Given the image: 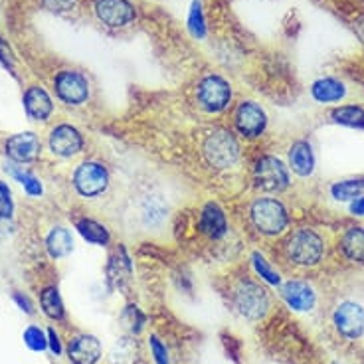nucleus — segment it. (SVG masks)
<instances>
[{
  "label": "nucleus",
  "instance_id": "6e6552de",
  "mask_svg": "<svg viewBox=\"0 0 364 364\" xmlns=\"http://www.w3.org/2000/svg\"><path fill=\"white\" fill-rule=\"evenodd\" d=\"M234 127L244 139H257L267 127V113L255 101H242L234 111Z\"/></svg>",
  "mask_w": 364,
  "mask_h": 364
},
{
  "label": "nucleus",
  "instance_id": "5701e85b",
  "mask_svg": "<svg viewBox=\"0 0 364 364\" xmlns=\"http://www.w3.org/2000/svg\"><path fill=\"white\" fill-rule=\"evenodd\" d=\"M75 230H77V234L91 244V246H97V247H105L109 246L111 242V234L107 226H103L100 222H95V220L91 218H80L75 220Z\"/></svg>",
  "mask_w": 364,
  "mask_h": 364
},
{
  "label": "nucleus",
  "instance_id": "1a4fd4ad",
  "mask_svg": "<svg viewBox=\"0 0 364 364\" xmlns=\"http://www.w3.org/2000/svg\"><path fill=\"white\" fill-rule=\"evenodd\" d=\"M54 87L58 97L64 101L65 105H83L90 100V82L82 72H73V70H64L55 75Z\"/></svg>",
  "mask_w": 364,
  "mask_h": 364
},
{
  "label": "nucleus",
  "instance_id": "2eb2a0df",
  "mask_svg": "<svg viewBox=\"0 0 364 364\" xmlns=\"http://www.w3.org/2000/svg\"><path fill=\"white\" fill-rule=\"evenodd\" d=\"M103 356L100 338L93 335H77L68 345V358L72 364H97Z\"/></svg>",
  "mask_w": 364,
  "mask_h": 364
},
{
  "label": "nucleus",
  "instance_id": "dca6fc26",
  "mask_svg": "<svg viewBox=\"0 0 364 364\" xmlns=\"http://www.w3.org/2000/svg\"><path fill=\"white\" fill-rule=\"evenodd\" d=\"M24 111L32 121H48L54 113V101L50 93L40 85H30L24 91Z\"/></svg>",
  "mask_w": 364,
  "mask_h": 364
},
{
  "label": "nucleus",
  "instance_id": "0eeeda50",
  "mask_svg": "<svg viewBox=\"0 0 364 364\" xmlns=\"http://www.w3.org/2000/svg\"><path fill=\"white\" fill-rule=\"evenodd\" d=\"M196 97L206 113H222L230 107L232 85L220 75H206L196 87Z\"/></svg>",
  "mask_w": 364,
  "mask_h": 364
},
{
  "label": "nucleus",
  "instance_id": "e433bc0d",
  "mask_svg": "<svg viewBox=\"0 0 364 364\" xmlns=\"http://www.w3.org/2000/svg\"><path fill=\"white\" fill-rule=\"evenodd\" d=\"M48 348H50L55 356H60L62 353H64V348H62V341H60V335H58V331H55V328H48Z\"/></svg>",
  "mask_w": 364,
  "mask_h": 364
},
{
  "label": "nucleus",
  "instance_id": "aec40b11",
  "mask_svg": "<svg viewBox=\"0 0 364 364\" xmlns=\"http://www.w3.org/2000/svg\"><path fill=\"white\" fill-rule=\"evenodd\" d=\"M133 275V264L129 257L127 250L123 246H119L113 254L109 255V264H107V279L111 285L115 287H123L125 283L131 279Z\"/></svg>",
  "mask_w": 364,
  "mask_h": 364
},
{
  "label": "nucleus",
  "instance_id": "c9c22d12",
  "mask_svg": "<svg viewBox=\"0 0 364 364\" xmlns=\"http://www.w3.org/2000/svg\"><path fill=\"white\" fill-rule=\"evenodd\" d=\"M42 4H44L50 12L64 14V12H70V10L75 9L77 0H42Z\"/></svg>",
  "mask_w": 364,
  "mask_h": 364
},
{
  "label": "nucleus",
  "instance_id": "f704fd0d",
  "mask_svg": "<svg viewBox=\"0 0 364 364\" xmlns=\"http://www.w3.org/2000/svg\"><path fill=\"white\" fill-rule=\"evenodd\" d=\"M149 346H151V353H153V358H155V364H171V356H168V350L166 346L163 345V341L159 337L149 338Z\"/></svg>",
  "mask_w": 364,
  "mask_h": 364
},
{
  "label": "nucleus",
  "instance_id": "f3484780",
  "mask_svg": "<svg viewBox=\"0 0 364 364\" xmlns=\"http://www.w3.org/2000/svg\"><path fill=\"white\" fill-rule=\"evenodd\" d=\"M289 171L301 176V178H307L311 174L315 173V166H317V156L313 151V145L309 141H295L289 149Z\"/></svg>",
  "mask_w": 364,
  "mask_h": 364
},
{
  "label": "nucleus",
  "instance_id": "f8f14e48",
  "mask_svg": "<svg viewBox=\"0 0 364 364\" xmlns=\"http://www.w3.org/2000/svg\"><path fill=\"white\" fill-rule=\"evenodd\" d=\"M93 10L97 18L109 28H125L135 20V6L129 0H95Z\"/></svg>",
  "mask_w": 364,
  "mask_h": 364
},
{
  "label": "nucleus",
  "instance_id": "a211bd4d",
  "mask_svg": "<svg viewBox=\"0 0 364 364\" xmlns=\"http://www.w3.org/2000/svg\"><path fill=\"white\" fill-rule=\"evenodd\" d=\"M200 232L210 240H220L228 234V218L226 212L220 208L216 202H208L204 204L200 212Z\"/></svg>",
  "mask_w": 364,
  "mask_h": 364
},
{
  "label": "nucleus",
  "instance_id": "c756f323",
  "mask_svg": "<svg viewBox=\"0 0 364 364\" xmlns=\"http://www.w3.org/2000/svg\"><path fill=\"white\" fill-rule=\"evenodd\" d=\"M121 323H123V327L127 328L131 335H139L143 327H145L146 317L143 311L139 309L136 305H127L123 313H121Z\"/></svg>",
  "mask_w": 364,
  "mask_h": 364
},
{
  "label": "nucleus",
  "instance_id": "4c0bfd02",
  "mask_svg": "<svg viewBox=\"0 0 364 364\" xmlns=\"http://www.w3.org/2000/svg\"><path fill=\"white\" fill-rule=\"evenodd\" d=\"M12 299H14V303L18 305L20 311H24L26 315H34V303L30 301V297H28V295L16 291L14 295H12Z\"/></svg>",
  "mask_w": 364,
  "mask_h": 364
},
{
  "label": "nucleus",
  "instance_id": "bb28decb",
  "mask_svg": "<svg viewBox=\"0 0 364 364\" xmlns=\"http://www.w3.org/2000/svg\"><path fill=\"white\" fill-rule=\"evenodd\" d=\"M333 123L350 129H364V107L360 105H341L331 113Z\"/></svg>",
  "mask_w": 364,
  "mask_h": 364
},
{
  "label": "nucleus",
  "instance_id": "20e7f679",
  "mask_svg": "<svg viewBox=\"0 0 364 364\" xmlns=\"http://www.w3.org/2000/svg\"><path fill=\"white\" fill-rule=\"evenodd\" d=\"M234 307L242 317L259 321L269 311V293L259 283L242 279L234 289Z\"/></svg>",
  "mask_w": 364,
  "mask_h": 364
},
{
  "label": "nucleus",
  "instance_id": "6ab92c4d",
  "mask_svg": "<svg viewBox=\"0 0 364 364\" xmlns=\"http://www.w3.org/2000/svg\"><path fill=\"white\" fill-rule=\"evenodd\" d=\"M311 95L321 105L338 103L346 97V85L337 77H321L311 85Z\"/></svg>",
  "mask_w": 364,
  "mask_h": 364
},
{
  "label": "nucleus",
  "instance_id": "473e14b6",
  "mask_svg": "<svg viewBox=\"0 0 364 364\" xmlns=\"http://www.w3.org/2000/svg\"><path fill=\"white\" fill-rule=\"evenodd\" d=\"M14 214V200H12V191L4 181H0V218L10 220Z\"/></svg>",
  "mask_w": 364,
  "mask_h": 364
},
{
  "label": "nucleus",
  "instance_id": "58836bf2",
  "mask_svg": "<svg viewBox=\"0 0 364 364\" xmlns=\"http://www.w3.org/2000/svg\"><path fill=\"white\" fill-rule=\"evenodd\" d=\"M0 64L4 65V68H9V70L14 68V54H12L9 44L2 42V40H0Z\"/></svg>",
  "mask_w": 364,
  "mask_h": 364
},
{
  "label": "nucleus",
  "instance_id": "ddd939ff",
  "mask_svg": "<svg viewBox=\"0 0 364 364\" xmlns=\"http://www.w3.org/2000/svg\"><path fill=\"white\" fill-rule=\"evenodd\" d=\"M4 151L12 163L16 164H28L34 163L40 153H42V143L38 139L36 133L32 131H24V133H16L6 139L4 143Z\"/></svg>",
  "mask_w": 364,
  "mask_h": 364
},
{
  "label": "nucleus",
  "instance_id": "f03ea898",
  "mask_svg": "<svg viewBox=\"0 0 364 364\" xmlns=\"http://www.w3.org/2000/svg\"><path fill=\"white\" fill-rule=\"evenodd\" d=\"M250 220L262 236H282L289 226V212L285 204L273 196H259L250 206Z\"/></svg>",
  "mask_w": 364,
  "mask_h": 364
},
{
  "label": "nucleus",
  "instance_id": "c85d7f7f",
  "mask_svg": "<svg viewBox=\"0 0 364 364\" xmlns=\"http://www.w3.org/2000/svg\"><path fill=\"white\" fill-rule=\"evenodd\" d=\"M136 345L133 338L123 337L119 338L115 346H113V350H111L109 360L111 364H133L136 358Z\"/></svg>",
  "mask_w": 364,
  "mask_h": 364
},
{
  "label": "nucleus",
  "instance_id": "9d476101",
  "mask_svg": "<svg viewBox=\"0 0 364 364\" xmlns=\"http://www.w3.org/2000/svg\"><path fill=\"white\" fill-rule=\"evenodd\" d=\"M333 323L341 337L356 341L364 335V307L356 301H343L333 313Z\"/></svg>",
  "mask_w": 364,
  "mask_h": 364
},
{
  "label": "nucleus",
  "instance_id": "412c9836",
  "mask_svg": "<svg viewBox=\"0 0 364 364\" xmlns=\"http://www.w3.org/2000/svg\"><path fill=\"white\" fill-rule=\"evenodd\" d=\"M73 247H75V244H73L72 232L64 226H54L46 237V250H48L50 257H54V259H62L65 255H70Z\"/></svg>",
  "mask_w": 364,
  "mask_h": 364
},
{
  "label": "nucleus",
  "instance_id": "b1692460",
  "mask_svg": "<svg viewBox=\"0 0 364 364\" xmlns=\"http://www.w3.org/2000/svg\"><path fill=\"white\" fill-rule=\"evenodd\" d=\"M6 173H9L14 181L22 184V188H24V192H26L28 196H32V198L42 196V192H44V184H42V181H40L34 173L26 171L22 164L12 163L10 166H6Z\"/></svg>",
  "mask_w": 364,
  "mask_h": 364
},
{
  "label": "nucleus",
  "instance_id": "2f4dec72",
  "mask_svg": "<svg viewBox=\"0 0 364 364\" xmlns=\"http://www.w3.org/2000/svg\"><path fill=\"white\" fill-rule=\"evenodd\" d=\"M188 32L198 40L206 36V20H204L200 0H192L191 12H188Z\"/></svg>",
  "mask_w": 364,
  "mask_h": 364
},
{
  "label": "nucleus",
  "instance_id": "7c9ffc66",
  "mask_svg": "<svg viewBox=\"0 0 364 364\" xmlns=\"http://www.w3.org/2000/svg\"><path fill=\"white\" fill-rule=\"evenodd\" d=\"M22 341L32 353H44L48 348V333H44L38 325H28L22 333Z\"/></svg>",
  "mask_w": 364,
  "mask_h": 364
},
{
  "label": "nucleus",
  "instance_id": "ea45409f",
  "mask_svg": "<svg viewBox=\"0 0 364 364\" xmlns=\"http://www.w3.org/2000/svg\"><path fill=\"white\" fill-rule=\"evenodd\" d=\"M348 210H350V214H353V216H360V218H363L364 216V194L363 196H358L356 200L350 202V204H348Z\"/></svg>",
  "mask_w": 364,
  "mask_h": 364
},
{
  "label": "nucleus",
  "instance_id": "cd10ccee",
  "mask_svg": "<svg viewBox=\"0 0 364 364\" xmlns=\"http://www.w3.org/2000/svg\"><path fill=\"white\" fill-rule=\"evenodd\" d=\"M250 262H252V267H254V272L257 273V277H262L267 285H273V287L282 285V273L273 267L272 262H269L262 252H252Z\"/></svg>",
  "mask_w": 364,
  "mask_h": 364
},
{
  "label": "nucleus",
  "instance_id": "9b49d317",
  "mask_svg": "<svg viewBox=\"0 0 364 364\" xmlns=\"http://www.w3.org/2000/svg\"><path fill=\"white\" fill-rule=\"evenodd\" d=\"M48 145H50L52 155L60 156V159H72L83 151V135L80 133V129L62 123L50 131Z\"/></svg>",
  "mask_w": 364,
  "mask_h": 364
},
{
  "label": "nucleus",
  "instance_id": "a878e982",
  "mask_svg": "<svg viewBox=\"0 0 364 364\" xmlns=\"http://www.w3.org/2000/svg\"><path fill=\"white\" fill-rule=\"evenodd\" d=\"M40 305H42V311H44V315L48 318H52V321L64 318V301H62L60 289L55 285H50V287H46L44 291L40 293Z\"/></svg>",
  "mask_w": 364,
  "mask_h": 364
},
{
  "label": "nucleus",
  "instance_id": "4468645a",
  "mask_svg": "<svg viewBox=\"0 0 364 364\" xmlns=\"http://www.w3.org/2000/svg\"><path fill=\"white\" fill-rule=\"evenodd\" d=\"M283 301L291 307L293 311L307 313L315 307L317 303V293L307 282L301 279H289L282 285Z\"/></svg>",
  "mask_w": 364,
  "mask_h": 364
},
{
  "label": "nucleus",
  "instance_id": "423d86ee",
  "mask_svg": "<svg viewBox=\"0 0 364 364\" xmlns=\"http://www.w3.org/2000/svg\"><path fill=\"white\" fill-rule=\"evenodd\" d=\"M73 186L83 198H95L109 188V171L97 161H85L73 171Z\"/></svg>",
  "mask_w": 364,
  "mask_h": 364
},
{
  "label": "nucleus",
  "instance_id": "4be33fe9",
  "mask_svg": "<svg viewBox=\"0 0 364 364\" xmlns=\"http://www.w3.org/2000/svg\"><path fill=\"white\" fill-rule=\"evenodd\" d=\"M341 252L348 262L364 264V228L350 226L341 237Z\"/></svg>",
  "mask_w": 364,
  "mask_h": 364
},
{
  "label": "nucleus",
  "instance_id": "39448f33",
  "mask_svg": "<svg viewBox=\"0 0 364 364\" xmlns=\"http://www.w3.org/2000/svg\"><path fill=\"white\" fill-rule=\"evenodd\" d=\"M254 182L259 191L283 192L289 188V166L273 155L259 156L254 164Z\"/></svg>",
  "mask_w": 364,
  "mask_h": 364
},
{
  "label": "nucleus",
  "instance_id": "72a5a7b5",
  "mask_svg": "<svg viewBox=\"0 0 364 364\" xmlns=\"http://www.w3.org/2000/svg\"><path fill=\"white\" fill-rule=\"evenodd\" d=\"M143 218L149 222V224H156L164 218V206L161 204V200L156 198H149L143 206Z\"/></svg>",
  "mask_w": 364,
  "mask_h": 364
},
{
  "label": "nucleus",
  "instance_id": "7ed1b4c3",
  "mask_svg": "<svg viewBox=\"0 0 364 364\" xmlns=\"http://www.w3.org/2000/svg\"><path fill=\"white\" fill-rule=\"evenodd\" d=\"M202 155H204V161L216 171L232 168L240 161L237 136L230 129L210 131L204 139V143H202Z\"/></svg>",
  "mask_w": 364,
  "mask_h": 364
},
{
  "label": "nucleus",
  "instance_id": "393cba45",
  "mask_svg": "<svg viewBox=\"0 0 364 364\" xmlns=\"http://www.w3.org/2000/svg\"><path fill=\"white\" fill-rule=\"evenodd\" d=\"M364 194V178L358 176V178H345V181L333 182L331 186V196L337 202H350L356 200L358 196Z\"/></svg>",
  "mask_w": 364,
  "mask_h": 364
},
{
  "label": "nucleus",
  "instance_id": "f257e3e1",
  "mask_svg": "<svg viewBox=\"0 0 364 364\" xmlns=\"http://www.w3.org/2000/svg\"><path fill=\"white\" fill-rule=\"evenodd\" d=\"M283 252L291 264L299 267H315L325 255V240L313 228H299L287 236Z\"/></svg>",
  "mask_w": 364,
  "mask_h": 364
}]
</instances>
